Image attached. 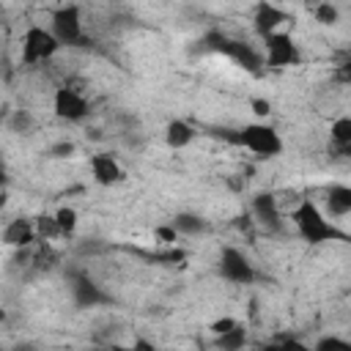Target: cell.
Masks as SVG:
<instances>
[{"label": "cell", "instance_id": "obj_1", "mask_svg": "<svg viewBox=\"0 0 351 351\" xmlns=\"http://www.w3.org/2000/svg\"><path fill=\"white\" fill-rule=\"evenodd\" d=\"M291 219H293V225H296L299 239H302L304 244H310V247L332 244V241H346V239H348L346 230H340V228L318 208L315 200H307V197H304V200L293 208Z\"/></svg>", "mask_w": 351, "mask_h": 351}, {"label": "cell", "instance_id": "obj_2", "mask_svg": "<svg viewBox=\"0 0 351 351\" xmlns=\"http://www.w3.org/2000/svg\"><path fill=\"white\" fill-rule=\"evenodd\" d=\"M225 140L239 145V148L252 151L258 159H274V156L282 154L280 132L271 123H263V121H255V123H247V126H241L236 132H228Z\"/></svg>", "mask_w": 351, "mask_h": 351}, {"label": "cell", "instance_id": "obj_3", "mask_svg": "<svg viewBox=\"0 0 351 351\" xmlns=\"http://www.w3.org/2000/svg\"><path fill=\"white\" fill-rule=\"evenodd\" d=\"M49 33L60 47H90V38L85 36L82 25V8L80 5H58L49 16Z\"/></svg>", "mask_w": 351, "mask_h": 351}, {"label": "cell", "instance_id": "obj_4", "mask_svg": "<svg viewBox=\"0 0 351 351\" xmlns=\"http://www.w3.org/2000/svg\"><path fill=\"white\" fill-rule=\"evenodd\" d=\"M60 49V44L55 41V36L49 33V27L44 25H27V30L22 33V63L25 66H36L44 63L49 58H55Z\"/></svg>", "mask_w": 351, "mask_h": 351}, {"label": "cell", "instance_id": "obj_5", "mask_svg": "<svg viewBox=\"0 0 351 351\" xmlns=\"http://www.w3.org/2000/svg\"><path fill=\"white\" fill-rule=\"evenodd\" d=\"M261 52H263V66H269V69H288L302 60L299 44L288 30H277V33L266 36Z\"/></svg>", "mask_w": 351, "mask_h": 351}, {"label": "cell", "instance_id": "obj_6", "mask_svg": "<svg viewBox=\"0 0 351 351\" xmlns=\"http://www.w3.org/2000/svg\"><path fill=\"white\" fill-rule=\"evenodd\" d=\"M217 271L222 280L233 282V285H252L255 282V266L247 258V252H241L239 247H222L219 250V261H217Z\"/></svg>", "mask_w": 351, "mask_h": 351}, {"label": "cell", "instance_id": "obj_7", "mask_svg": "<svg viewBox=\"0 0 351 351\" xmlns=\"http://www.w3.org/2000/svg\"><path fill=\"white\" fill-rule=\"evenodd\" d=\"M52 112L60 118V121H69V123H80L90 107H88V99L71 88V85H60L55 88V96H52Z\"/></svg>", "mask_w": 351, "mask_h": 351}, {"label": "cell", "instance_id": "obj_8", "mask_svg": "<svg viewBox=\"0 0 351 351\" xmlns=\"http://www.w3.org/2000/svg\"><path fill=\"white\" fill-rule=\"evenodd\" d=\"M71 299L82 310H90V307H99V304H110V293L93 277H88L85 271L71 277Z\"/></svg>", "mask_w": 351, "mask_h": 351}, {"label": "cell", "instance_id": "obj_9", "mask_svg": "<svg viewBox=\"0 0 351 351\" xmlns=\"http://www.w3.org/2000/svg\"><path fill=\"white\" fill-rule=\"evenodd\" d=\"M250 214H252V219L263 230H271V233H280L282 230V214H280L277 197L271 192H258L252 197V203H250Z\"/></svg>", "mask_w": 351, "mask_h": 351}, {"label": "cell", "instance_id": "obj_10", "mask_svg": "<svg viewBox=\"0 0 351 351\" xmlns=\"http://www.w3.org/2000/svg\"><path fill=\"white\" fill-rule=\"evenodd\" d=\"M0 241L5 247H14V250H27L36 241V225H33V219H27V217L8 219L5 228H3V233H0Z\"/></svg>", "mask_w": 351, "mask_h": 351}, {"label": "cell", "instance_id": "obj_11", "mask_svg": "<svg viewBox=\"0 0 351 351\" xmlns=\"http://www.w3.org/2000/svg\"><path fill=\"white\" fill-rule=\"evenodd\" d=\"M90 176H93V181L99 186H115V184H121L126 178L121 162L115 156H110V154H93L90 156Z\"/></svg>", "mask_w": 351, "mask_h": 351}, {"label": "cell", "instance_id": "obj_12", "mask_svg": "<svg viewBox=\"0 0 351 351\" xmlns=\"http://www.w3.org/2000/svg\"><path fill=\"white\" fill-rule=\"evenodd\" d=\"M291 16L280 8V5H274V3H258L255 5V14H252V27H255V33L258 36H271V33H277V27L282 25V22H288Z\"/></svg>", "mask_w": 351, "mask_h": 351}, {"label": "cell", "instance_id": "obj_13", "mask_svg": "<svg viewBox=\"0 0 351 351\" xmlns=\"http://www.w3.org/2000/svg\"><path fill=\"white\" fill-rule=\"evenodd\" d=\"M225 55L230 58V60H236L241 69H247V71H258L261 66H263V52L258 49V47H252V44H247V41H228V47H225Z\"/></svg>", "mask_w": 351, "mask_h": 351}, {"label": "cell", "instance_id": "obj_14", "mask_svg": "<svg viewBox=\"0 0 351 351\" xmlns=\"http://www.w3.org/2000/svg\"><path fill=\"white\" fill-rule=\"evenodd\" d=\"M192 140H195V126H192L189 121H184V118L167 121V126H165V143H167V148L181 151V148H186Z\"/></svg>", "mask_w": 351, "mask_h": 351}, {"label": "cell", "instance_id": "obj_15", "mask_svg": "<svg viewBox=\"0 0 351 351\" xmlns=\"http://www.w3.org/2000/svg\"><path fill=\"white\" fill-rule=\"evenodd\" d=\"M170 225H173V230H176L178 236H200V233L208 230V222H206L200 214H195V211H178V214L170 219Z\"/></svg>", "mask_w": 351, "mask_h": 351}, {"label": "cell", "instance_id": "obj_16", "mask_svg": "<svg viewBox=\"0 0 351 351\" xmlns=\"http://www.w3.org/2000/svg\"><path fill=\"white\" fill-rule=\"evenodd\" d=\"M326 208L332 217H346L351 214V186L346 184H332L326 189Z\"/></svg>", "mask_w": 351, "mask_h": 351}, {"label": "cell", "instance_id": "obj_17", "mask_svg": "<svg viewBox=\"0 0 351 351\" xmlns=\"http://www.w3.org/2000/svg\"><path fill=\"white\" fill-rule=\"evenodd\" d=\"M247 343H250L247 326H244V324H236V326L228 329L225 335H217V337H214V351H244Z\"/></svg>", "mask_w": 351, "mask_h": 351}, {"label": "cell", "instance_id": "obj_18", "mask_svg": "<svg viewBox=\"0 0 351 351\" xmlns=\"http://www.w3.org/2000/svg\"><path fill=\"white\" fill-rule=\"evenodd\" d=\"M329 140L332 145H337L340 151H346L351 145V118L348 115H340L329 123Z\"/></svg>", "mask_w": 351, "mask_h": 351}, {"label": "cell", "instance_id": "obj_19", "mask_svg": "<svg viewBox=\"0 0 351 351\" xmlns=\"http://www.w3.org/2000/svg\"><path fill=\"white\" fill-rule=\"evenodd\" d=\"M52 217H55V222H58L60 239H71V236L77 233V225H80V214H77V208H71V206H60Z\"/></svg>", "mask_w": 351, "mask_h": 351}, {"label": "cell", "instance_id": "obj_20", "mask_svg": "<svg viewBox=\"0 0 351 351\" xmlns=\"http://www.w3.org/2000/svg\"><path fill=\"white\" fill-rule=\"evenodd\" d=\"M33 225H36V239H41V241H55V239H60V230H58V222H55L52 214L36 217Z\"/></svg>", "mask_w": 351, "mask_h": 351}, {"label": "cell", "instance_id": "obj_21", "mask_svg": "<svg viewBox=\"0 0 351 351\" xmlns=\"http://www.w3.org/2000/svg\"><path fill=\"white\" fill-rule=\"evenodd\" d=\"M33 126H36V121H33L30 110H14L11 118H8V129H11L14 134H30Z\"/></svg>", "mask_w": 351, "mask_h": 351}, {"label": "cell", "instance_id": "obj_22", "mask_svg": "<svg viewBox=\"0 0 351 351\" xmlns=\"http://www.w3.org/2000/svg\"><path fill=\"white\" fill-rule=\"evenodd\" d=\"M313 16H315L318 25H337L340 22V8L335 3H329V0H324V3H318L313 8Z\"/></svg>", "mask_w": 351, "mask_h": 351}, {"label": "cell", "instance_id": "obj_23", "mask_svg": "<svg viewBox=\"0 0 351 351\" xmlns=\"http://www.w3.org/2000/svg\"><path fill=\"white\" fill-rule=\"evenodd\" d=\"M313 351H351V343L340 335H324L315 340V346H310Z\"/></svg>", "mask_w": 351, "mask_h": 351}, {"label": "cell", "instance_id": "obj_24", "mask_svg": "<svg viewBox=\"0 0 351 351\" xmlns=\"http://www.w3.org/2000/svg\"><path fill=\"white\" fill-rule=\"evenodd\" d=\"M236 324H239V321H236L233 315H222V318H214V321L208 324V329H211V335L217 337V335H225L228 329H233Z\"/></svg>", "mask_w": 351, "mask_h": 351}, {"label": "cell", "instance_id": "obj_25", "mask_svg": "<svg viewBox=\"0 0 351 351\" xmlns=\"http://www.w3.org/2000/svg\"><path fill=\"white\" fill-rule=\"evenodd\" d=\"M74 151H77V145L71 140H60V143H55L49 148V156L52 159H63V156H74Z\"/></svg>", "mask_w": 351, "mask_h": 351}, {"label": "cell", "instance_id": "obj_26", "mask_svg": "<svg viewBox=\"0 0 351 351\" xmlns=\"http://www.w3.org/2000/svg\"><path fill=\"white\" fill-rule=\"evenodd\" d=\"M154 236H156L162 244H176V241H178V233L173 230L170 222H167V225H156V228H154Z\"/></svg>", "mask_w": 351, "mask_h": 351}, {"label": "cell", "instance_id": "obj_27", "mask_svg": "<svg viewBox=\"0 0 351 351\" xmlns=\"http://www.w3.org/2000/svg\"><path fill=\"white\" fill-rule=\"evenodd\" d=\"M280 351H313L307 343H302L299 337H285L280 340Z\"/></svg>", "mask_w": 351, "mask_h": 351}, {"label": "cell", "instance_id": "obj_28", "mask_svg": "<svg viewBox=\"0 0 351 351\" xmlns=\"http://www.w3.org/2000/svg\"><path fill=\"white\" fill-rule=\"evenodd\" d=\"M250 107H252V112H255L258 118L271 115V101H269V99H252V101H250Z\"/></svg>", "mask_w": 351, "mask_h": 351}, {"label": "cell", "instance_id": "obj_29", "mask_svg": "<svg viewBox=\"0 0 351 351\" xmlns=\"http://www.w3.org/2000/svg\"><path fill=\"white\" fill-rule=\"evenodd\" d=\"M129 351H159V348H156V343H154V340H148V337H143V335H137V337L132 340V346H129Z\"/></svg>", "mask_w": 351, "mask_h": 351}, {"label": "cell", "instance_id": "obj_30", "mask_svg": "<svg viewBox=\"0 0 351 351\" xmlns=\"http://www.w3.org/2000/svg\"><path fill=\"white\" fill-rule=\"evenodd\" d=\"M93 351H129V346H118V343H110V346H99Z\"/></svg>", "mask_w": 351, "mask_h": 351}, {"label": "cell", "instance_id": "obj_31", "mask_svg": "<svg viewBox=\"0 0 351 351\" xmlns=\"http://www.w3.org/2000/svg\"><path fill=\"white\" fill-rule=\"evenodd\" d=\"M258 351H280V343H263L258 346Z\"/></svg>", "mask_w": 351, "mask_h": 351}, {"label": "cell", "instance_id": "obj_32", "mask_svg": "<svg viewBox=\"0 0 351 351\" xmlns=\"http://www.w3.org/2000/svg\"><path fill=\"white\" fill-rule=\"evenodd\" d=\"M5 181V165H3V159H0V184Z\"/></svg>", "mask_w": 351, "mask_h": 351}, {"label": "cell", "instance_id": "obj_33", "mask_svg": "<svg viewBox=\"0 0 351 351\" xmlns=\"http://www.w3.org/2000/svg\"><path fill=\"white\" fill-rule=\"evenodd\" d=\"M3 321H5V310L0 307V324H3Z\"/></svg>", "mask_w": 351, "mask_h": 351}]
</instances>
